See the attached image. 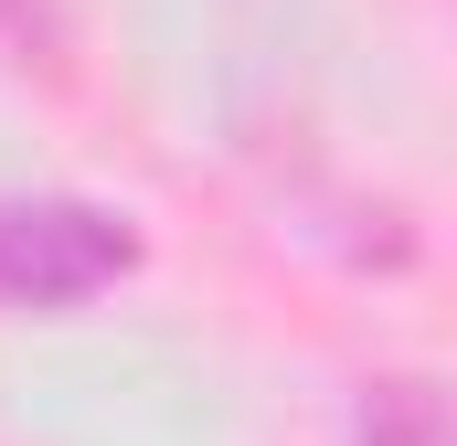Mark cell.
I'll return each mask as SVG.
<instances>
[{
	"mask_svg": "<svg viewBox=\"0 0 457 446\" xmlns=\"http://www.w3.org/2000/svg\"><path fill=\"white\" fill-rule=\"evenodd\" d=\"M128 266V223L96 202H11L0 213V287L21 298H86Z\"/></svg>",
	"mask_w": 457,
	"mask_h": 446,
	"instance_id": "1",
	"label": "cell"
},
{
	"mask_svg": "<svg viewBox=\"0 0 457 446\" xmlns=\"http://www.w3.org/2000/svg\"><path fill=\"white\" fill-rule=\"evenodd\" d=\"M361 446H447L436 393H426V383H383V393L361 404Z\"/></svg>",
	"mask_w": 457,
	"mask_h": 446,
	"instance_id": "2",
	"label": "cell"
}]
</instances>
